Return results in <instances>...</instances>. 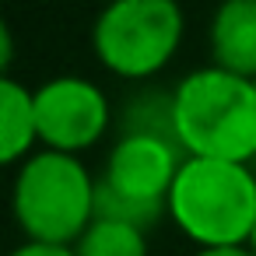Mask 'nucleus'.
Wrapping results in <instances>:
<instances>
[{
    "mask_svg": "<svg viewBox=\"0 0 256 256\" xmlns=\"http://www.w3.org/2000/svg\"><path fill=\"white\" fill-rule=\"evenodd\" d=\"M186 162V151L154 134H120L98 176L95 218L151 228L168 218V193Z\"/></svg>",
    "mask_w": 256,
    "mask_h": 256,
    "instance_id": "39448f33",
    "label": "nucleus"
},
{
    "mask_svg": "<svg viewBox=\"0 0 256 256\" xmlns=\"http://www.w3.org/2000/svg\"><path fill=\"white\" fill-rule=\"evenodd\" d=\"M252 84H256V78H252Z\"/></svg>",
    "mask_w": 256,
    "mask_h": 256,
    "instance_id": "2eb2a0df",
    "label": "nucleus"
},
{
    "mask_svg": "<svg viewBox=\"0 0 256 256\" xmlns=\"http://www.w3.org/2000/svg\"><path fill=\"white\" fill-rule=\"evenodd\" d=\"M182 36L179 0H109L92 22V53L112 78L148 81L176 60Z\"/></svg>",
    "mask_w": 256,
    "mask_h": 256,
    "instance_id": "20e7f679",
    "label": "nucleus"
},
{
    "mask_svg": "<svg viewBox=\"0 0 256 256\" xmlns=\"http://www.w3.org/2000/svg\"><path fill=\"white\" fill-rule=\"evenodd\" d=\"M78 256H148V228L116 218H95L74 242Z\"/></svg>",
    "mask_w": 256,
    "mask_h": 256,
    "instance_id": "1a4fd4ad",
    "label": "nucleus"
},
{
    "mask_svg": "<svg viewBox=\"0 0 256 256\" xmlns=\"http://www.w3.org/2000/svg\"><path fill=\"white\" fill-rule=\"evenodd\" d=\"M193 256H256L249 246H242V249H196Z\"/></svg>",
    "mask_w": 256,
    "mask_h": 256,
    "instance_id": "ddd939ff",
    "label": "nucleus"
},
{
    "mask_svg": "<svg viewBox=\"0 0 256 256\" xmlns=\"http://www.w3.org/2000/svg\"><path fill=\"white\" fill-rule=\"evenodd\" d=\"M11 256H78L74 246H46V242H22Z\"/></svg>",
    "mask_w": 256,
    "mask_h": 256,
    "instance_id": "9b49d317",
    "label": "nucleus"
},
{
    "mask_svg": "<svg viewBox=\"0 0 256 256\" xmlns=\"http://www.w3.org/2000/svg\"><path fill=\"white\" fill-rule=\"evenodd\" d=\"M36 120L39 148L81 158L109 134L112 102L92 78L56 74L36 88Z\"/></svg>",
    "mask_w": 256,
    "mask_h": 256,
    "instance_id": "423d86ee",
    "label": "nucleus"
},
{
    "mask_svg": "<svg viewBox=\"0 0 256 256\" xmlns=\"http://www.w3.org/2000/svg\"><path fill=\"white\" fill-rule=\"evenodd\" d=\"M36 151H39L36 88L8 74L0 78V162L18 168Z\"/></svg>",
    "mask_w": 256,
    "mask_h": 256,
    "instance_id": "6e6552de",
    "label": "nucleus"
},
{
    "mask_svg": "<svg viewBox=\"0 0 256 256\" xmlns=\"http://www.w3.org/2000/svg\"><path fill=\"white\" fill-rule=\"evenodd\" d=\"M98 176L78 154L39 148L14 168L11 214L25 242L74 246L95 221Z\"/></svg>",
    "mask_w": 256,
    "mask_h": 256,
    "instance_id": "7ed1b4c3",
    "label": "nucleus"
},
{
    "mask_svg": "<svg viewBox=\"0 0 256 256\" xmlns=\"http://www.w3.org/2000/svg\"><path fill=\"white\" fill-rule=\"evenodd\" d=\"M120 126H123L120 134H154V137L176 140V126H172V88L168 92L140 88L137 95H130L126 106H123Z\"/></svg>",
    "mask_w": 256,
    "mask_h": 256,
    "instance_id": "9d476101",
    "label": "nucleus"
},
{
    "mask_svg": "<svg viewBox=\"0 0 256 256\" xmlns=\"http://www.w3.org/2000/svg\"><path fill=\"white\" fill-rule=\"evenodd\" d=\"M210 64L256 78V0H218L207 25Z\"/></svg>",
    "mask_w": 256,
    "mask_h": 256,
    "instance_id": "0eeeda50",
    "label": "nucleus"
},
{
    "mask_svg": "<svg viewBox=\"0 0 256 256\" xmlns=\"http://www.w3.org/2000/svg\"><path fill=\"white\" fill-rule=\"evenodd\" d=\"M11 64H14V36H11V25L4 22L0 25V74H11Z\"/></svg>",
    "mask_w": 256,
    "mask_h": 256,
    "instance_id": "f8f14e48",
    "label": "nucleus"
},
{
    "mask_svg": "<svg viewBox=\"0 0 256 256\" xmlns=\"http://www.w3.org/2000/svg\"><path fill=\"white\" fill-rule=\"evenodd\" d=\"M168 221L196 249H242L256 228V168L246 162L186 158L172 193Z\"/></svg>",
    "mask_w": 256,
    "mask_h": 256,
    "instance_id": "f03ea898",
    "label": "nucleus"
},
{
    "mask_svg": "<svg viewBox=\"0 0 256 256\" xmlns=\"http://www.w3.org/2000/svg\"><path fill=\"white\" fill-rule=\"evenodd\" d=\"M172 126L186 158L256 162V84L214 64L172 84Z\"/></svg>",
    "mask_w": 256,
    "mask_h": 256,
    "instance_id": "f257e3e1",
    "label": "nucleus"
},
{
    "mask_svg": "<svg viewBox=\"0 0 256 256\" xmlns=\"http://www.w3.org/2000/svg\"><path fill=\"white\" fill-rule=\"evenodd\" d=\"M249 249L256 252V228H252V238H249Z\"/></svg>",
    "mask_w": 256,
    "mask_h": 256,
    "instance_id": "4468645a",
    "label": "nucleus"
}]
</instances>
